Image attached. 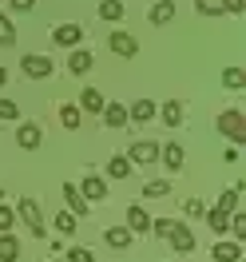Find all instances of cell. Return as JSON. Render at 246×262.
Masks as SVG:
<instances>
[{
	"instance_id": "6da1fadb",
	"label": "cell",
	"mask_w": 246,
	"mask_h": 262,
	"mask_svg": "<svg viewBox=\"0 0 246 262\" xmlns=\"http://www.w3.org/2000/svg\"><path fill=\"white\" fill-rule=\"evenodd\" d=\"M214 127L227 135L230 143H246V115L234 112V107H227V112H218V119H214Z\"/></svg>"
},
{
	"instance_id": "7a4b0ae2",
	"label": "cell",
	"mask_w": 246,
	"mask_h": 262,
	"mask_svg": "<svg viewBox=\"0 0 246 262\" xmlns=\"http://www.w3.org/2000/svg\"><path fill=\"white\" fill-rule=\"evenodd\" d=\"M16 214L24 219V227L32 230V238H44V234H48L44 214H40V207H36V199H20V203H16Z\"/></svg>"
},
{
	"instance_id": "3957f363",
	"label": "cell",
	"mask_w": 246,
	"mask_h": 262,
	"mask_svg": "<svg viewBox=\"0 0 246 262\" xmlns=\"http://www.w3.org/2000/svg\"><path fill=\"white\" fill-rule=\"evenodd\" d=\"M107 48H111L115 56H123V60H131L135 52H139V40H135L131 32H123V28H115V32L107 36Z\"/></svg>"
},
{
	"instance_id": "277c9868",
	"label": "cell",
	"mask_w": 246,
	"mask_h": 262,
	"mask_svg": "<svg viewBox=\"0 0 246 262\" xmlns=\"http://www.w3.org/2000/svg\"><path fill=\"white\" fill-rule=\"evenodd\" d=\"M52 68H56V64H52L48 56H24V60H20V72H24L28 80H48Z\"/></svg>"
},
{
	"instance_id": "5b68a950",
	"label": "cell",
	"mask_w": 246,
	"mask_h": 262,
	"mask_svg": "<svg viewBox=\"0 0 246 262\" xmlns=\"http://www.w3.org/2000/svg\"><path fill=\"white\" fill-rule=\"evenodd\" d=\"M127 159H131V167L135 163H155V159H159V143H151V139H135L131 143V151H127Z\"/></svg>"
},
{
	"instance_id": "8992f818",
	"label": "cell",
	"mask_w": 246,
	"mask_h": 262,
	"mask_svg": "<svg viewBox=\"0 0 246 262\" xmlns=\"http://www.w3.org/2000/svg\"><path fill=\"white\" fill-rule=\"evenodd\" d=\"M80 40H83L80 24H60V28H52V44H60V48H80Z\"/></svg>"
},
{
	"instance_id": "52a82bcc",
	"label": "cell",
	"mask_w": 246,
	"mask_h": 262,
	"mask_svg": "<svg viewBox=\"0 0 246 262\" xmlns=\"http://www.w3.org/2000/svg\"><path fill=\"white\" fill-rule=\"evenodd\" d=\"M92 68H96V56H92V52L87 48H72V56H68V72H72V76H87Z\"/></svg>"
},
{
	"instance_id": "ba28073f",
	"label": "cell",
	"mask_w": 246,
	"mask_h": 262,
	"mask_svg": "<svg viewBox=\"0 0 246 262\" xmlns=\"http://www.w3.org/2000/svg\"><path fill=\"white\" fill-rule=\"evenodd\" d=\"M16 143L24 151H36L40 143H44V127L40 123H20V131H16Z\"/></svg>"
},
{
	"instance_id": "9c48e42d",
	"label": "cell",
	"mask_w": 246,
	"mask_h": 262,
	"mask_svg": "<svg viewBox=\"0 0 246 262\" xmlns=\"http://www.w3.org/2000/svg\"><path fill=\"white\" fill-rule=\"evenodd\" d=\"M167 243L175 246L179 254H191V250H195V234H191V227L175 223V227H171V234H167Z\"/></svg>"
},
{
	"instance_id": "30bf717a",
	"label": "cell",
	"mask_w": 246,
	"mask_h": 262,
	"mask_svg": "<svg viewBox=\"0 0 246 262\" xmlns=\"http://www.w3.org/2000/svg\"><path fill=\"white\" fill-rule=\"evenodd\" d=\"M127 230H131V234H151V214L143 211L139 203L127 207Z\"/></svg>"
},
{
	"instance_id": "8fae6325",
	"label": "cell",
	"mask_w": 246,
	"mask_h": 262,
	"mask_svg": "<svg viewBox=\"0 0 246 262\" xmlns=\"http://www.w3.org/2000/svg\"><path fill=\"white\" fill-rule=\"evenodd\" d=\"M60 195H64V203H68V211H72V214H87V199L80 195V187H76V183H64V187H60Z\"/></svg>"
},
{
	"instance_id": "7c38bea8",
	"label": "cell",
	"mask_w": 246,
	"mask_h": 262,
	"mask_svg": "<svg viewBox=\"0 0 246 262\" xmlns=\"http://www.w3.org/2000/svg\"><path fill=\"white\" fill-rule=\"evenodd\" d=\"M80 195L87 199V203H99V199H107V183L99 179V175H87V179L80 183Z\"/></svg>"
},
{
	"instance_id": "4fadbf2b",
	"label": "cell",
	"mask_w": 246,
	"mask_h": 262,
	"mask_svg": "<svg viewBox=\"0 0 246 262\" xmlns=\"http://www.w3.org/2000/svg\"><path fill=\"white\" fill-rule=\"evenodd\" d=\"M159 159H163L167 171H183V163H187V151H183L179 143H167V147H159Z\"/></svg>"
},
{
	"instance_id": "5bb4252c",
	"label": "cell",
	"mask_w": 246,
	"mask_h": 262,
	"mask_svg": "<svg viewBox=\"0 0 246 262\" xmlns=\"http://www.w3.org/2000/svg\"><path fill=\"white\" fill-rule=\"evenodd\" d=\"M103 123H107V127L111 131H119V127H127V107H123V103H103Z\"/></svg>"
},
{
	"instance_id": "9a60e30c",
	"label": "cell",
	"mask_w": 246,
	"mask_h": 262,
	"mask_svg": "<svg viewBox=\"0 0 246 262\" xmlns=\"http://www.w3.org/2000/svg\"><path fill=\"white\" fill-rule=\"evenodd\" d=\"M151 119H155V103L151 99H135L127 107V123H151Z\"/></svg>"
},
{
	"instance_id": "2e32d148",
	"label": "cell",
	"mask_w": 246,
	"mask_h": 262,
	"mask_svg": "<svg viewBox=\"0 0 246 262\" xmlns=\"http://www.w3.org/2000/svg\"><path fill=\"white\" fill-rule=\"evenodd\" d=\"M147 20L155 24V28H163V24H171V20H175V0H159V4H155V8L147 12Z\"/></svg>"
},
{
	"instance_id": "e0dca14e",
	"label": "cell",
	"mask_w": 246,
	"mask_h": 262,
	"mask_svg": "<svg viewBox=\"0 0 246 262\" xmlns=\"http://www.w3.org/2000/svg\"><path fill=\"white\" fill-rule=\"evenodd\" d=\"M103 243L115 246V250H127V246H131V230L127 227H107L103 230Z\"/></svg>"
},
{
	"instance_id": "ac0fdd59",
	"label": "cell",
	"mask_w": 246,
	"mask_h": 262,
	"mask_svg": "<svg viewBox=\"0 0 246 262\" xmlns=\"http://www.w3.org/2000/svg\"><path fill=\"white\" fill-rule=\"evenodd\" d=\"M103 103H107V99L99 96L96 88H83V92H80V112H92V115H99V112H103Z\"/></svg>"
},
{
	"instance_id": "d6986e66",
	"label": "cell",
	"mask_w": 246,
	"mask_h": 262,
	"mask_svg": "<svg viewBox=\"0 0 246 262\" xmlns=\"http://www.w3.org/2000/svg\"><path fill=\"white\" fill-rule=\"evenodd\" d=\"M211 258L214 262H238V258H242V246H238V243H214Z\"/></svg>"
},
{
	"instance_id": "ffe728a7",
	"label": "cell",
	"mask_w": 246,
	"mask_h": 262,
	"mask_svg": "<svg viewBox=\"0 0 246 262\" xmlns=\"http://www.w3.org/2000/svg\"><path fill=\"white\" fill-rule=\"evenodd\" d=\"M16 258H20V243L12 230H4L0 234V262H16Z\"/></svg>"
},
{
	"instance_id": "44dd1931",
	"label": "cell",
	"mask_w": 246,
	"mask_h": 262,
	"mask_svg": "<svg viewBox=\"0 0 246 262\" xmlns=\"http://www.w3.org/2000/svg\"><path fill=\"white\" fill-rule=\"evenodd\" d=\"M131 175V159L127 155H111L107 159V179H127Z\"/></svg>"
},
{
	"instance_id": "7402d4cb",
	"label": "cell",
	"mask_w": 246,
	"mask_h": 262,
	"mask_svg": "<svg viewBox=\"0 0 246 262\" xmlns=\"http://www.w3.org/2000/svg\"><path fill=\"white\" fill-rule=\"evenodd\" d=\"M203 214H207V227H211L214 234H227L230 230V214H222L218 207H214V211H203Z\"/></svg>"
},
{
	"instance_id": "603a6c76",
	"label": "cell",
	"mask_w": 246,
	"mask_h": 262,
	"mask_svg": "<svg viewBox=\"0 0 246 262\" xmlns=\"http://www.w3.org/2000/svg\"><path fill=\"white\" fill-rule=\"evenodd\" d=\"M163 123H167V127H179V123H183V103H179V99H167V103H163Z\"/></svg>"
},
{
	"instance_id": "cb8c5ba5",
	"label": "cell",
	"mask_w": 246,
	"mask_h": 262,
	"mask_svg": "<svg viewBox=\"0 0 246 262\" xmlns=\"http://www.w3.org/2000/svg\"><path fill=\"white\" fill-rule=\"evenodd\" d=\"M123 12H127V8H123L119 0H99V16L103 20H123Z\"/></svg>"
},
{
	"instance_id": "d4e9b609",
	"label": "cell",
	"mask_w": 246,
	"mask_h": 262,
	"mask_svg": "<svg viewBox=\"0 0 246 262\" xmlns=\"http://www.w3.org/2000/svg\"><path fill=\"white\" fill-rule=\"evenodd\" d=\"M60 123H64L68 131H76L80 127V107H76V103H64V107H60Z\"/></svg>"
},
{
	"instance_id": "484cf974",
	"label": "cell",
	"mask_w": 246,
	"mask_h": 262,
	"mask_svg": "<svg viewBox=\"0 0 246 262\" xmlns=\"http://www.w3.org/2000/svg\"><path fill=\"white\" fill-rule=\"evenodd\" d=\"M218 211H222V214H234V211H238V187H230V191L218 195Z\"/></svg>"
},
{
	"instance_id": "4316f807",
	"label": "cell",
	"mask_w": 246,
	"mask_h": 262,
	"mask_svg": "<svg viewBox=\"0 0 246 262\" xmlns=\"http://www.w3.org/2000/svg\"><path fill=\"white\" fill-rule=\"evenodd\" d=\"M16 44V28H12V20L0 12V48H12Z\"/></svg>"
},
{
	"instance_id": "83f0119b",
	"label": "cell",
	"mask_w": 246,
	"mask_h": 262,
	"mask_svg": "<svg viewBox=\"0 0 246 262\" xmlns=\"http://www.w3.org/2000/svg\"><path fill=\"white\" fill-rule=\"evenodd\" d=\"M167 195H171V183L167 179H155V183L143 187V199H167Z\"/></svg>"
},
{
	"instance_id": "f1b7e54d",
	"label": "cell",
	"mask_w": 246,
	"mask_h": 262,
	"mask_svg": "<svg viewBox=\"0 0 246 262\" xmlns=\"http://www.w3.org/2000/svg\"><path fill=\"white\" fill-rule=\"evenodd\" d=\"M56 230H60V234H76V214L60 211V214H56Z\"/></svg>"
},
{
	"instance_id": "f546056e",
	"label": "cell",
	"mask_w": 246,
	"mask_h": 262,
	"mask_svg": "<svg viewBox=\"0 0 246 262\" xmlns=\"http://www.w3.org/2000/svg\"><path fill=\"white\" fill-rule=\"evenodd\" d=\"M198 16H222V0H195Z\"/></svg>"
},
{
	"instance_id": "4dcf8cb0",
	"label": "cell",
	"mask_w": 246,
	"mask_h": 262,
	"mask_svg": "<svg viewBox=\"0 0 246 262\" xmlns=\"http://www.w3.org/2000/svg\"><path fill=\"white\" fill-rule=\"evenodd\" d=\"M222 83H227V88H246V72L242 68H227V72H222Z\"/></svg>"
},
{
	"instance_id": "1f68e13d",
	"label": "cell",
	"mask_w": 246,
	"mask_h": 262,
	"mask_svg": "<svg viewBox=\"0 0 246 262\" xmlns=\"http://www.w3.org/2000/svg\"><path fill=\"white\" fill-rule=\"evenodd\" d=\"M230 230H234V243H242V238H246V214L242 211L230 214Z\"/></svg>"
},
{
	"instance_id": "d6a6232c",
	"label": "cell",
	"mask_w": 246,
	"mask_h": 262,
	"mask_svg": "<svg viewBox=\"0 0 246 262\" xmlns=\"http://www.w3.org/2000/svg\"><path fill=\"white\" fill-rule=\"evenodd\" d=\"M12 227H16V211L0 203V234H4V230H12Z\"/></svg>"
},
{
	"instance_id": "836d02e7",
	"label": "cell",
	"mask_w": 246,
	"mask_h": 262,
	"mask_svg": "<svg viewBox=\"0 0 246 262\" xmlns=\"http://www.w3.org/2000/svg\"><path fill=\"white\" fill-rule=\"evenodd\" d=\"M171 227H175V219H151V234H159V238H167Z\"/></svg>"
},
{
	"instance_id": "e575fe53",
	"label": "cell",
	"mask_w": 246,
	"mask_h": 262,
	"mask_svg": "<svg viewBox=\"0 0 246 262\" xmlns=\"http://www.w3.org/2000/svg\"><path fill=\"white\" fill-rule=\"evenodd\" d=\"M68 262H96V254H92L87 246H72V250H68Z\"/></svg>"
},
{
	"instance_id": "d590c367",
	"label": "cell",
	"mask_w": 246,
	"mask_h": 262,
	"mask_svg": "<svg viewBox=\"0 0 246 262\" xmlns=\"http://www.w3.org/2000/svg\"><path fill=\"white\" fill-rule=\"evenodd\" d=\"M16 115H20V107L12 99H0V119H16Z\"/></svg>"
},
{
	"instance_id": "8d00e7d4",
	"label": "cell",
	"mask_w": 246,
	"mask_h": 262,
	"mask_svg": "<svg viewBox=\"0 0 246 262\" xmlns=\"http://www.w3.org/2000/svg\"><path fill=\"white\" fill-rule=\"evenodd\" d=\"M222 12H234V16H238V12H246V0H222Z\"/></svg>"
},
{
	"instance_id": "74e56055",
	"label": "cell",
	"mask_w": 246,
	"mask_h": 262,
	"mask_svg": "<svg viewBox=\"0 0 246 262\" xmlns=\"http://www.w3.org/2000/svg\"><path fill=\"white\" fill-rule=\"evenodd\" d=\"M187 214H191V219H198V214H203V203H198V199H187Z\"/></svg>"
},
{
	"instance_id": "f35d334b",
	"label": "cell",
	"mask_w": 246,
	"mask_h": 262,
	"mask_svg": "<svg viewBox=\"0 0 246 262\" xmlns=\"http://www.w3.org/2000/svg\"><path fill=\"white\" fill-rule=\"evenodd\" d=\"M12 8H16V12H32L36 0H12Z\"/></svg>"
},
{
	"instance_id": "ab89813d",
	"label": "cell",
	"mask_w": 246,
	"mask_h": 262,
	"mask_svg": "<svg viewBox=\"0 0 246 262\" xmlns=\"http://www.w3.org/2000/svg\"><path fill=\"white\" fill-rule=\"evenodd\" d=\"M4 83H8V72H4V68H0V88H4Z\"/></svg>"
},
{
	"instance_id": "60d3db41",
	"label": "cell",
	"mask_w": 246,
	"mask_h": 262,
	"mask_svg": "<svg viewBox=\"0 0 246 262\" xmlns=\"http://www.w3.org/2000/svg\"><path fill=\"white\" fill-rule=\"evenodd\" d=\"M238 262H242V258H238Z\"/></svg>"
}]
</instances>
